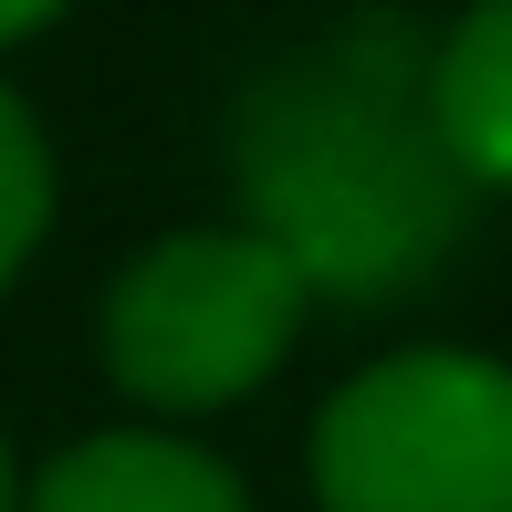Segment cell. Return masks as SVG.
Masks as SVG:
<instances>
[{
	"label": "cell",
	"instance_id": "cell-7",
	"mask_svg": "<svg viewBox=\"0 0 512 512\" xmlns=\"http://www.w3.org/2000/svg\"><path fill=\"white\" fill-rule=\"evenodd\" d=\"M63 11H74V0H0V53H11V42H32V32H53Z\"/></svg>",
	"mask_w": 512,
	"mask_h": 512
},
{
	"label": "cell",
	"instance_id": "cell-8",
	"mask_svg": "<svg viewBox=\"0 0 512 512\" xmlns=\"http://www.w3.org/2000/svg\"><path fill=\"white\" fill-rule=\"evenodd\" d=\"M21 492H32V481L11 471V450H0V512H21Z\"/></svg>",
	"mask_w": 512,
	"mask_h": 512
},
{
	"label": "cell",
	"instance_id": "cell-2",
	"mask_svg": "<svg viewBox=\"0 0 512 512\" xmlns=\"http://www.w3.org/2000/svg\"><path fill=\"white\" fill-rule=\"evenodd\" d=\"M314 283L262 241V230H168L147 241L105 293V377L157 418H209L283 377L304 345Z\"/></svg>",
	"mask_w": 512,
	"mask_h": 512
},
{
	"label": "cell",
	"instance_id": "cell-1",
	"mask_svg": "<svg viewBox=\"0 0 512 512\" xmlns=\"http://www.w3.org/2000/svg\"><path fill=\"white\" fill-rule=\"evenodd\" d=\"M230 189L314 304H398L471 230V178L429 115V42L398 11L262 63L230 105Z\"/></svg>",
	"mask_w": 512,
	"mask_h": 512
},
{
	"label": "cell",
	"instance_id": "cell-4",
	"mask_svg": "<svg viewBox=\"0 0 512 512\" xmlns=\"http://www.w3.org/2000/svg\"><path fill=\"white\" fill-rule=\"evenodd\" d=\"M21 512H251L241 471L178 429H95L42 460Z\"/></svg>",
	"mask_w": 512,
	"mask_h": 512
},
{
	"label": "cell",
	"instance_id": "cell-6",
	"mask_svg": "<svg viewBox=\"0 0 512 512\" xmlns=\"http://www.w3.org/2000/svg\"><path fill=\"white\" fill-rule=\"evenodd\" d=\"M42 230H53V147H42L32 105L0 84V293L21 283V262L42 251Z\"/></svg>",
	"mask_w": 512,
	"mask_h": 512
},
{
	"label": "cell",
	"instance_id": "cell-5",
	"mask_svg": "<svg viewBox=\"0 0 512 512\" xmlns=\"http://www.w3.org/2000/svg\"><path fill=\"white\" fill-rule=\"evenodd\" d=\"M429 115L481 199H512V0H471L429 42Z\"/></svg>",
	"mask_w": 512,
	"mask_h": 512
},
{
	"label": "cell",
	"instance_id": "cell-3",
	"mask_svg": "<svg viewBox=\"0 0 512 512\" xmlns=\"http://www.w3.org/2000/svg\"><path fill=\"white\" fill-rule=\"evenodd\" d=\"M314 512H512V366L398 345L314 408Z\"/></svg>",
	"mask_w": 512,
	"mask_h": 512
}]
</instances>
